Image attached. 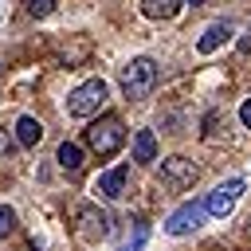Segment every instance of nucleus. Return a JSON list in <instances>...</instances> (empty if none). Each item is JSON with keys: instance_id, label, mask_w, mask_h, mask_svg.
Returning <instances> with one entry per match:
<instances>
[{"instance_id": "f257e3e1", "label": "nucleus", "mask_w": 251, "mask_h": 251, "mask_svg": "<svg viewBox=\"0 0 251 251\" xmlns=\"http://www.w3.org/2000/svg\"><path fill=\"white\" fill-rule=\"evenodd\" d=\"M106 98H110L106 78H86L82 86H75V90L67 94V114H71V118H94V114L106 106Z\"/></svg>"}, {"instance_id": "f03ea898", "label": "nucleus", "mask_w": 251, "mask_h": 251, "mask_svg": "<svg viewBox=\"0 0 251 251\" xmlns=\"http://www.w3.org/2000/svg\"><path fill=\"white\" fill-rule=\"evenodd\" d=\"M157 78H161L157 63L145 59V55H137V59H129L122 67V90H126V98H149L153 86H157Z\"/></svg>"}, {"instance_id": "7ed1b4c3", "label": "nucleus", "mask_w": 251, "mask_h": 251, "mask_svg": "<svg viewBox=\"0 0 251 251\" xmlns=\"http://www.w3.org/2000/svg\"><path fill=\"white\" fill-rule=\"evenodd\" d=\"M122 141H126V126H122V118H114V114L98 118V122L86 129V145H90L98 157L118 153V149H122Z\"/></svg>"}, {"instance_id": "20e7f679", "label": "nucleus", "mask_w": 251, "mask_h": 251, "mask_svg": "<svg viewBox=\"0 0 251 251\" xmlns=\"http://www.w3.org/2000/svg\"><path fill=\"white\" fill-rule=\"evenodd\" d=\"M157 176H161V184H165L169 192H184V188H192V184H196L200 169H196L188 157H180V153H176V157H165V161H161V173H157Z\"/></svg>"}, {"instance_id": "39448f33", "label": "nucleus", "mask_w": 251, "mask_h": 251, "mask_svg": "<svg viewBox=\"0 0 251 251\" xmlns=\"http://www.w3.org/2000/svg\"><path fill=\"white\" fill-rule=\"evenodd\" d=\"M243 180L239 176H231V180H224V184H216L212 192H208V200H204V208H208V216H216V220H224V216H231V208H235V200L243 196Z\"/></svg>"}, {"instance_id": "423d86ee", "label": "nucleus", "mask_w": 251, "mask_h": 251, "mask_svg": "<svg viewBox=\"0 0 251 251\" xmlns=\"http://www.w3.org/2000/svg\"><path fill=\"white\" fill-rule=\"evenodd\" d=\"M75 220H78V235H82L86 243H98V239L110 235V216H106L98 204H82Z\"/></svg>"}, {"instance_id": "0eeeda50", "label": "nucleus", "mask_w": 251, "mask_h": 251, "mask_svg": "<svg viewBox=\"0 0 251 251\" xmlns=\"http://www.w3.org/2000/svg\"><path fill=\"white\" fill-rule=\"evenodd\" d=\"M204 200H188V204H180L169 220H165V231L169 235H188V231H196L200 227V220H204Z\"/></svg>"}, {"instance_id": "6e6552de", "label": "nucleus", "mask_w": 251, "mask_h": 251, "mask_svg": "<svg viewBox=\"0 0 251 251\" xmlns=\"http://www.w3.org/2000/svg\"><path fill=\"white\" fill-rule=\"evenodd\" d=\"M94 192L106 196V200H122L129 192V165H114L110 173H102L98 184H94Z\"/></svg>"}, {"instance_id": "1a4fd4ad", "label": "nucleus", "mask_w": 251, "mask_h": 251, "mask_svg": "<svg viewBox=\"0 0 251 251\" xmlns=\"http://www.w3.org/2000/svg\"><path fill=\"white\" fill-rule=\"evenodd\" d=\"M129 149H133V161H141V165L157 161V133H153V129H137Z\"/></svg>"}, {"instance_id": "9d476101", "label": "nucleus", "mask_w": 251, "mask_h": 251, "mask_svg": "<svg viewBox=\"0 0 251 251\" xmlns=\"http://www.w3.org/2000/svg\"><path fill=\"white\" fill-rule=\"evenodd\" d=\"M16 141H20L24 149H35V145L43 141V126H39L31 114H24V118L16 122Z\"/></svg>"}, {"instance_id": "9b49d317", "label": "nucleus", "mask_w": 251, "mask_h": 251, "mask_svg": "<svg viewBox=\"0 0 251 251\" xmlns=\"http://www.w3.org/2000/svg\"><path fill=\"white\" fill-rule=\"evenodd\" d=\"M55 161H59V169H63V173H82V145L63 141V145L55 149Z\"/></svg>"}, {"instance_id": "f8f14e48", "label": "nucleus", "mask_w": 251, "mask_h": 251, "mask_svg": "<svg viewBox=\"0 0 251 251\" xmlns=\"http://www.w3.org/2000/svg\"><path fill=\"white\" fill-rule=\"evenodd\" d=\"M180 8H184V0H141V12L149 20H173Z\"/></svg>"}, {"instance_id": "ddd939ff", "label": "nucleus", "mask_w": 251, "mask_h": 251, "mask_svg": "<svg viewBox=\"0 0 251 251\" xmlns=\"http://www.w3.org/2000/svg\"><path fill=\"white\" fill-rule=\"evenodd\" d=\"M227 35H231V27H227V24H212V27H208V31H204V35L196 39L200 55H212V51H216L220 43H227Z\"/></svg>"}, {"instance_id": "4468645a", "label": "nucleus", "mask_w": 251, "mask_h": 251, "mask_svg": "<svg viewBox=\"0 0 251 251\" xmlns=\"http://www.w3.org/2000/svg\"><path fill=\"white\" fill-rule=\"evenodd\" d=\"M24 4H27V16H35V20H47L55 12V0H24Z\"/></svg>"}, {"instance_id": "2eb2a0df", "label": "nucleus", "mask_w": 251, "mask_h": 251, "mask_svg": "<svg viewBox=\"0 0 251 251\" xmlns=\"http://www.w3.org/2000/svg\"><path fill=\"white\" fill-rule=\"evenodd\" d=\"M12 231H16V212L8 204H0V239H8Z\"/></svg>"}, {"instance_id": "dca6fc26", "label": "nucleus", "mask_w": 251, "mask_h": 251, "mask_svg": "<svg viewBox=\"0 0 251 251\" xmlns=\"http://www.w3.org/2000/svg\"><path fill=\"white\" fill-rule=\"evenodd\" d=\"M239 122L251 129V98H243V106H239Z\"/></svg>"}, {"instance_id": "f3484780", "label": "nucleus", "mask_w": 251, "mask_h": 251, "mask_svg": "<svg viewBox=\"0 0 251 251\" xmlns=\"http://www.w3.org/2000/svg\"><path fill=\"white\" fill-rule=\"evenodd\" d=\"M141 243H145V224H137V239H133V247H126V251H141Z\"/></svg>"}, {"instance_id": "a211bd4d", "label": "nucleus", "mask_w": 251, "mask_h": 251, "mask_svg": "<svg viewBox=\"0 0 251 251\" xmlns=\"http://www.w3.org/2000/svg\"><path fill=\"white\" fill-rule=\"evenodd\" d=\"M188 4H204V0H188Z\"/></svg>"}, {"instance_id": "6ab92c4d", "label": "nucleus", "mask_w": 251, "mask_h": 251, "mask_svg": "<svg viewBox=\"0 0 251 251\" xmlns=\"http://www.w3.org/2000/svg\"><path fill=\"white\" fill-rule=\"evenodd\" d=\"M31 251H39V247H35V243H31Z\"/></svg>"}]
</instances>
